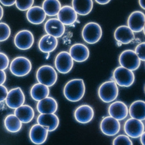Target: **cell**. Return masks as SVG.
<instances>
[{"label":"cell","mask_w":145,"mask_h":145,"mask_svg":"<svg viewBox=\"0 0 145 145\" xmlns=\"http://www.w3.org/2000/svg\"><path fill=\"white\" fill-rule=\"evenodd\" d=\"M86 87L82 79H74L67 82L63 89V94L66 99L72 102L79 101L85 93Z\"/></svg>","instance_id":"6da1fadb"},{"label":"cell","mask_w":145,"mask_h":145,"mask_svg":"<svg viewBox=\"0 0 145 145\" xmlns=\"http://www.w3.org/2000/svg\"><path fill=\"white\" fill-rule=\"evenodd\" d=\"M36 77L40 84L51 87L57 82V74L53 67L50 65H44L37 70Z\"/></svg>","instance_id":"7a4b0ae2"},{"label":"cell","mask_w":145,"mask_h":145,"mask_svg":"<svg viewBox=\"0 0 145 145\" xmlns=\"http://www.w3.org/2000/svg\"><path fill=\"white\" fill-rule=\"evenodd\" d=\"M32 65L30 60L24 56L17 57L11 62L10 71L17 77H24L29 73L32 70Z\"/></svg>","instance_id":"3957f363"},{"label":"cell","mask_w":145,"mask_h":145,"mask_svg":"<svg viewBox=\"0 0 145 145\" xmlns=\"http://www.w3.org/2000/svg\"><path fill=\"white\" fill-rule=\"evenodd\" d=\"M118 85L114 81H108L103 83L98 90V95L101 100L106 103L114 101L118 95Z\"/></svg>","instance_id":"277c9868"},{"label":"cell","mask_w":145,"mask_h":145,"mask_svg":"<svg viewBox=\"0 0 145 145\" xmlns=\"http://www.w3.org/2000/svg\"><path fill=\"white\" fill-rule=\"evenodd\" d=\"M82 36L84 40L88 44H96L100 40L102 36L101 26L97 23H88L83 28Z\"/></svg>","instance_id":"5b68a950"},{"label":"cell","mask_w":145,"mask_h":145,"mask_svg":"<svg viewBox=\"0 0 145 145\" xmlns=\"http://www.w3.org/2000/svg\"><path fill=\"white\" fill-rule=\"evenodd\" d=\"M113 77L117 85L121 87H130L135 82V75L134 72L121 66L114 69Z\"/></svg>","instance_id":"8992f818"},{"label":"cell","mask_w":145,"mask_h":145,"mask_svg":"<svg viewBox=\"0 0 145 145\" xmlns=\"http://www.w3.org/2000/svg\"><path fill=\"white\" fill-rule=\"evenodd\" d=\"M119 62L121 67L131 71L137 70L141 63L135 52L131 50H125L120 54Z\"/></svg>","instance_id":"52a82bcc"},{"label":"cell","mask_w":145,"mask_h":145,"mask_svg":"<svg viewBox=\"0 0 145 145\" xmlns=\"http://www.w3.org/2000/svg\"><path fill=\"white\" fill-rule=\"evenodd\" d=\"M34 41L33 35L27 29H24L17 33L14 39V44L16 47L22 50H26L31 48Z\"/></svg>","instance_id":"ba28073f"},{"label":"cell","mask_w":145,"mask_h":145,"mask_svg":"<svg viewBox=\"0 0 145 145\" xmlns=\"http://www.w3.org/2000/svg\"><path fill=\"white\" fill-rule=\"evenodd\" d=\"M55 65L58 72L66 74L71 71L74 66V61L69 52H61L55 58Z\"/></svg>","instance_id":"9c48e42d"},{"label":"cell","mask_w":145,"mask_h":145,"mask_svg":"<svg viewBox=\"0 0 145 145\" xmlns=\"http://www.w3.org/2000/svg\"><path fill=\"white\" fill-rule=\"evenodd\" d=\"M25 97L20 87L12 89L8 91L5 102L8 107L16 109L24 104Z\"/></svg>","instance_id":"30bf717a"},{"label":"cell","mask_w":145,"mask_h":145,"mask_svg":"<svg viewBox=\"0 0 145 145\" xmlns=\"http://www.w3.org/2000/svg\"><path fill=\"white\" fill-rule=\"evenodd\" d=\"M124 130L128 137L138 138L144 132V124L142 121L131 118L125 121Z\"/></svg>","instance_id":"8fae6325"},{"label":"cell","mask_w":145,"mask_h":145,"mask_svg":"<svg viewBox=\"0 0 145 145\" xmlns=\"http://www.w3.org/2000/svg\"><path fill=\"white\" fill-rule=\"evenodd\" d=\"M100 129L102 132L106 135L114 136L118 134L120 130V123L111 116H107L101 121Z\"/></svg>","instance_id":"7c38bea8"},{"label":"cell","mask_w":145,"mask_h":145,"mask_svg":"<svg viewBox=\"0 0 145 145\" xmlns=\"http://www.w3.org/2000/svg\"><path fill=\"white\" fill-rule=\"evenodd\" d=\"M145 16L142 12H133L128 18V27L133 33H138L143 30L145 26Z\"/></svg>","instance_id":"4fadbf2b"},{"label":"cell","mask_w":145,"mask_h":145,"mask_svg":"<svg viewBox=\"0 0 145 145\" xmlns=\"http://www.w3.org/2000/svg\"><path fill=\"white\" fill-rule=\"evenodd\" d=\"M44 29L47 34L55 38L61 37L65 32V27L57 18L48 19L44 24Z\"/></svg>","instance_id":"5bb4252c"},{"label":"cell","mask_w":145,"mask_h":145,"mask_svg":"<svg viewBox=\"0 0 145 145\" xmlns=\"http://www.w3.org/2000/svg\"><path fill=\"white\" fill-rule=\"evenodd\" d=\"M48 129L39 124L33 125L29 132V137L31 141L36 145H41L45 142L48 137Z\"/></svg>","instance_id":"9a60e30c"},{"label":"cell","mask_w":145,"mask_h":145,"mask_svg":"<svg viewBox=\"0 0 145 145\" xmlns=\"http://www.w3.org/2000/svg\"><path fill=\"white\" fill-rule=\"evenodd\" d=\"M108 112L110 116L118 120H122L127 117L129 109L127 105L122 101H117L110 104Z\"/></svg>","instance_id":"2e32d148"},{"label":"cell","mask_w":145,"mask_h":145,"mask_svg":"<svg viewBox=\"0 0 145 145\" xmlns=\"http://www.w3.org/2000/svg\"><path fill=\"white\" fill-rule=\"evenodd\" d=\"M94 117V109L89 105H81L74 112L75 120L80 123H88L92 120Z\"/></svg>","instance_id":"e0dca14e"},{"label":"cell","mask_w":145,"mask_h":145,"mask_svg":"<svg viewBox=\"0 0 145 145\" xmlns=\"http://www.w3.org/2000/svg\"><path fill=\"white\" fill-rule=\"evenodd\" d=\"M69 53L73 61L79 63L85 61L89 56V50L88 47L80 43L72 46Z\"/></svg>","instance_id":"ac0fdd59"},{"label":"cell","mask_w":145,"mask_h":145,"mask_svg":"<svg viewBox=\"0 0 145 145\" xmlns=\"http://www.w3.org/2000/svg\"><path fill=\"white\" fill-rule=\"evenodd\" d=\"M57 19L65 26L72 25L77 21L78 15L72 7L64 6L57 15Z\"/></svg>","instance_id":"d6986e66"},{"label":"cell","mask_w":145,"mask_h":145,"mask_svg":"<svg viewBox=\"0 0 145 145\" xmlns=\"http://www.w3.org/2000/svg\"><path fill=\"white\" fill-rule=\"evenodd\" d=\"M39 124L46 127L50 132L56 130L59 126V118L55 114H40L37 118Z\"/></svg>","instance_id":"ffe728a7"},{"label":"cell","mask_w":145,"mask_h":145,"mask_svg":"<svg viewBox=\"0 0 145 145\" xmlns=\"http://www.w3.org/2000/svg\"><path fill=\"white\" fill-rule=\"evenodd\" d=\"M114 37L118 42L123 44H127L135 39V35L128 26L123 25L119 26L115 29Z\"/></svg>","instance_id":"44dd1931"},{"label":"cell","mask_w":145,"mask_h":145,"mask_svg":"<svg viewBox=\"0 0 145 145\" xmlns=\"http://www.w3.org/2000/svg\"><path fill=\"white\" fill-rule=\"evenodd\" d=\"M58 108L57 101L53 97H48L38 102L37 109L40 114H55Z\"/></svg>","instance_id":"7402d4cb"},{"label":"cell","mask_w":145,"mask_h":145,"mask_svg":"<svg viewBox=\"0 0 145 145\" xmlns=\"http://www.w3.org/2000/svg\"><path fill=\"white\" fill-rule=\"evenodd\" d=\"M28 21L32 24L39 25L43 23L46 18V14L42 7L38 6L32 7L26 14Z\"/></svg>","instance_id":"603a6c76"},{"label":"cell","mask_w":145,"mask_h":145,"mask_svg":"<svg viewBox=\"0 0 145 145\" xmlns=\"http://www.w3.org/2000/svg\"><path fill=\"white\" fill-rule=\"evenodd\" d=\"M58 45V40L57 38L46 34L43 35L39 42L38 46L41 52L49 53L56 50Z\"/></svg>","instance_id":"cb8c5ba5"},{"label":"cell","mask_w":145,"mask_h":145,"mask_svg":"<svg viewBox=\"0 0 145 145\" xmlns=\"http://www.w3.org/2000/svg\"><path fill=\"white\" fill-rule=\"evenodd\" d=\"M14 114L19 119L22 123H30L35 116L33 108L28 105H23L15 109Z\"/></svg>","instance_id":"d4e9b609"},{"label":"cell","mask_w":145,"mask_h":145,"mask_svg":"<svg viewBox=\"0 0 145 145\" xmlns=\"http://www.w3.org/2000/svg\"><path fill=\"white\" fill-rule=\"evenodd\" d=\"M72 5L77 14L85 16L92 11L93 2L92 0H73L72 1Z\"/></svg>","instance_id":"484cf974"},{"label":"cell","mask_w":145,"mask_h":145,"mask_svg":"<svg viewBox=\"0 0 145 145\" xmlns=\"http://www.w3.org/2000/svg\"><path fill=\"white\" fill-rule=\"evenodd\" d=\"M129 112L132 118L142 121L145 119V103L142 100L135 101L131 103Z\"/></svg>","instance_id":"4316f807"},{"label":"cell","mask_w":145,"mask_h":145,"mask_svg":"<svg viewBox=\"0 0 145 145\" xmlns=\"http://www.w3.org/2000/svg\"><path fill=\"white\" fill-rule=\"evenodd\" d=\"M50 94L49 87L37 83L34 85L30 90V95L35 101H39L48 97Z\"/></svg>","instance_id":"83f0119b"},{"label":"cell","mask_w":145,"mask_h":145,"mask_svg":"<svg viewBox=\"0 0 145 145\" xmlns=\"http://www.w3.org/2000/svg\"><path fill=\"white\" fill-rule=\"evenodd\" d=\"M5 127L7 131L11 133H17L21 130L22 123L15 114L7 115L4 120Z\"/></svg>","instance_id":"f1b7e54d"},{"label":"cell","mask_w":145,"mask_h":145,"mask_svg":"<svg viewBox=\"0 0 145 145\" xmlns=\"http://www.w3.org/2000/svg\"><path fill=\"white\" fill-rule=\"evenodd\" d=\"M42 8L47 16H55L61 10V5L58 0H45L42 4Z\"/></svg>","instance_id":"f546056e"},{"label":"cell","mask_w":145,"mask_h":145,"mask_svg":"<svg viewBox=\"0 0 145 145\" xmlns=\"http://www.w3.org/2000/svg\"><path fill=\"white\" fill-rule=\"evenodd\" d=\"M11 33L10 28L7 24L0 23V42L7 40L10 36Z\"/></svg>","instance_id":"4dcf8cb0"},{"label":"cell","mask_w":145,"mask_h":145,"mask_svg":"<svg viewBox=\"0 0 145 145\" xmlns=\"http://www.w3.org/2000/svg\"><path fill=\"white\" fill-rule=\"evenodd\" d=\"M113 145H133L132 141L128 136L119 135L113 141Z\"/></svg>","instance_id":"1f68e13d"},{"label":"cell","mask_w":145,"mask_h":145,"mask_svg":"<svg viewBox=\"0 0 145 145\" xmlns=\"http://www.w3.org/2000/svg\"><path fill=\"white\" fill-rule=\"evenodd\" d=\"M34 3L33 0L30 1H16V5L17 8L22 11L28 10L33 7Z\"/></svg>","instance_id":"d6a6232c"},{"label":"cell","mask_w":145,"mask_h":145,"mask_svg":"<svg viewBox=\"0 0 145 145\" xmlns=\"http://www.w3.org/2000/svg\"><path fill=\"white\" fill-rule=\"evenodd\" d=\"M135 52L140 61L145 60V43L142 42L137 45L135 49Z\"/></svg>","instance_id":"836d02e7"},{"label":"cell","mask_w":145,"mask_h":145,"mask_svg":"<svg viewBox=\"0 0 145 145\" xmlns=\"http://www.w3.org/2000/svg\"><path fill=\"white\" fill-rule=\"evenodd\" d=\"M10 61L8 57L3 52H0V70H6L9 66Z\"/></svg>","instance_id":"e575fe53"},{"label":"cell","mask_w":145,"mask_h":145,"mask_svg":"<svg viewBox=\"0 0 145 145\" xmlns=\"http://www.w3.org/2000/svg\"><path fill=\"white\" fill-rule=\"evenodd\" d=\"M8 92V89L5 86L0 85V103L6 100Z\"/></svg>","instance_id":"d590c367"},{"label":"cell","mask_w":145,"mask_h":145,"mask_svg":"<svg viewBox=\"0 0 145 145\" xmlns=\"http://www.w3.org/2000/svg\"><path fill=\"white\" fill-rule=\"evenodd\" d=\"M16 1H5V0H0V2L5 7H10L16 4Z\"/></svg>","instance_id":"8d00e7d4"},{"label":"cell","mask_w":145,"mask_h":145,"mask_svg":"<svg viewBox=\"0 0 145 145\" xmlns=\"http://www.w3.org/2000/svg\"><path fill=\"white\" fill-rule=\"evenodd\" d=\"M7 79V75L5 72L0 70V85H2L5 82Z\"/></svg>","instance_id":"74e56055"},{"label":"cell","mask_w":145,"mask_h":145,"mask_svg":"<svg viewBox=\"0 0 145 145\" xmlns=\"http://www.w3.org/2000/svg\"><path fill=\"white\" fill-rule=\"evenodd\" d=\"M96 2L99 5H105L108 4L110 2V0H96Z\"/></svg>","instance_id":"f35d334b"},{"label":"cell","mask_w":145,"mask_h":145,"mask_svg":"<svg viewBox=\"0 0 145 145\" xmlns=\"http://www.w3.org/2000/svg\"><path fill=\"white\" fill-rule=\"evenodd\" d=\"M140 140L142 145H145V132L142 133V135L140 136Z\"/></svg>","instance_id":"ab89813d"},{"label":"cell","mask_w":145,"mask_h":145,"mask_svg":"<svg viewBox=\"0 0 145 145\" xmlns=\"http://www.w3.org/2000/svg\"><path fill=\"white\" fill-rule=\"evenodd\" d=\"M145 1H142V0H140V1H139V5H140L141 7L144 10H145Z\"/></svg>","instance_id":"60d3db41"},{"label":"cell","mask_w":145,"mask_h":145,"mask_svg":"<svg viewBox=\"0 0 145 145\" xmlns=\"http://www.w3.org/2000/svg\"><path fill=\"white\" fill-rule=\"evenodd\" d=\"M4 9L1 5H0V21L3 18L4 16Z\"/></svg>","instance_id":"b9f144b4"}]
</instances>
